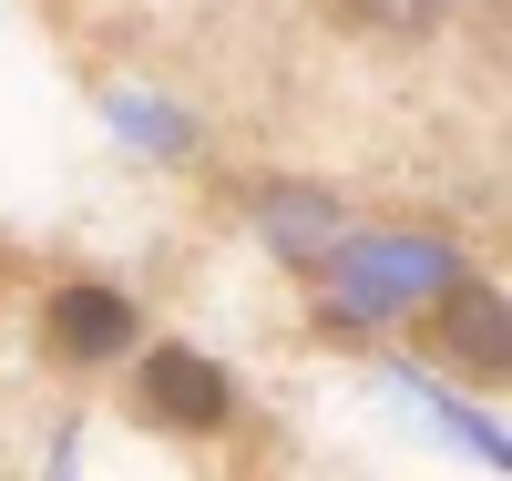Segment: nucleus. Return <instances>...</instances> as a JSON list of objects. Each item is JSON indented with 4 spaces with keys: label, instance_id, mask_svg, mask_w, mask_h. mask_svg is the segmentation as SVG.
I'll list each match as a JSON object with an SVG mask.
<instances>
[{
    "label": "nucleus",
    "instance_id": "f03ea898",
    "mask_svg": "<svg viewBox=\"0 0 512 481\" xmlns=\"http://www.w3.org/2000/svg\"><path fill=\"white\" fill-rule=\"evenodd\" d=\"M226 410H236V389H226L216 359H195V348H154V359H144V420H164V430H216Z\"/></svg>",
    "mask_w": 512,
    "mask_h": 481
},
{
    "label": "nucleus",
    "instance_id": "f257e3e1",
    "mask_svg": "<svg viewBox=\"0 0 512 481\" xmlns=\"http://www.w3.org/2000/svg\"><path fill=\"white\" fill-rule=\"evenodd\" d=\"M420 338H431L451 369H472L482 389H492V379L512 369V318H502V297H492V287H451V297H431Z\"/></svg>",
    "mask_w": 512,
    "mask_h": 481
},
{
    "label": "nucleus",
    "instance_id": "7ed1b4c3",
    "mask_svg": "<svg viewBox=\"0 0 512 481\" xmlns=\"http://www.w3.org/2000/svg\"><path fill=\"white\" fill-rule=\"evenodd\" d=\"M41 338H52L62 369H93V359H113V348L134 338V297L123 287H62L52 308H41Z\"/></svg>",
    "mask_w": 512,
    "mask_h": 481
},
{
    "label": "nucleus",
    "instance_id": "20e7f679",
    "mask_svg": "<svg viewBox=\"0 0 512 481\" xmlns=\"http://www.w3.org/2000/svg\"><path fill=\"white\" fill-rule=\"evenodd\" d=\"M451 11V0H328V21H349V31H431Z\"/></svg>",
    "mask_w": 512,
    "mask_h": 481
}]
</instances>
